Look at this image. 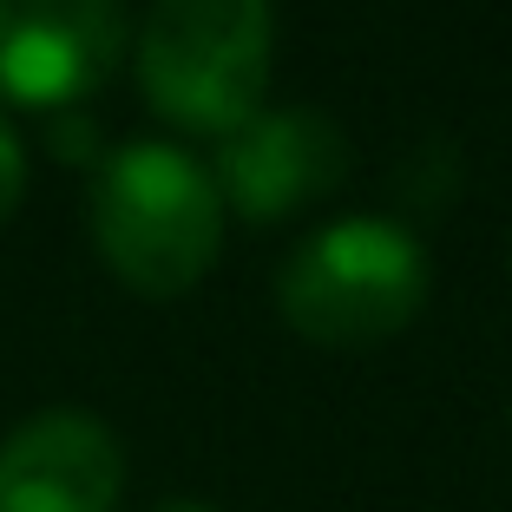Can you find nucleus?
Listing matches in <instances>:
<instances>
[{
	"label": "nucleus",
	"instance_id": "obj_2",
	"mask_svg": "<svg viewBox=\"0 0 512 512\" xmlns=\"http://www.w3.org/2000/svg\"><path fill=\"white\" fill-rule=\"evenodd\" d=\"M427 302V250L394 217H342L302 237L276 270V309L302 342L368 348L401 335Z\"/></svg>",
	"mask_w": 512,
	"mask_h": 512
},
{
	"label": "nucleus",
	"instance_id": "obj_6",
	"mask_svg": "<svg viewBox=\"0 0 512 512\" xmlns=\"http://www.w3.org/2000/svg\"><path fill=\"white\" fill-rule=\"evenodd\" d=\"M125 453L99 414L46 407L0 440V512H119Z\"/></svg>",
	"mask_w": 512,
	"mask_h": 512
},
{
	"label": "nucleus",
	"instance_id": "obj_9",
	"mask_svg": "<svg viewBox=\"0 0 512 512\" xmlns=\"http://www.w3.org/2000/svg\"><path fill=\"white\" fill-rule=\"evenodd\" d=\"M151 512H217V506H204V499H165V506H151Z\"/></svg>",
	"mask_w": 512,
	"mask_h": 512
},
{
	"label": "nucleus",
	"instance_id": "obj_3",
	"mask_svg": "<svg viewBox=\"0 0 512 512\" xmlns=\"http://www.w3.org/2000/svg\"><path fill=\"white\" fill-rule=\"evenodd\" d=\"M270 0H151L138 27V86L171 125L224 138L270 92Z\"/></svg>",
	"mask_w": 512,
	"mask_h": 512
},
{
	"label": "nucleus",
	"instance_id": "obj_8",
	"mask_svg": "<svg viewBox=\"0 0 512 512\" xmlns=\"http://www.w3.org/2000/svg\"><path fill=\"white\" fill-rule=\"evenodd\" d=\"M53 145H60L66 158H86V151H92V125L73 119V112H60V119H53Z\"/></svg>",
	"mask_w": 512,
	"mask_h": 512
},
{
	"label": "nucleus",
	"instance_id": "obj_1",
	"mask_svg": "<svg viewBox=\"0 0 512 512\" xmlns=\"http://www.w3.org/2000/svg\"><path fill=\"white\" fill-rule=\"evenodd\" d=\"M92 237L112 276L138 296L165 302L197 289L224 243V197L211 165L158 138L119 145L92 178Z\"/></svg>",
	"mask_w": 512,
	"mask_h": 512
},
{
	"label": "nucleus",
	"instance_id": "obj_7",
	"mask_svg": "<svg viewBox=\"0 0 512 512\" xmlns=\"http://www.w3.org/2000/svg\"><path fill=\"white\" fill-rule=\"evenodd\" d=\"M20 197H27V151H20L14 125L0 119V224L20 211Z\"/></svg>",
	"mask_w": 512,
	"mask_h": 512
},
{
	"label": "nucleus",
	"instance_id": "obj_5",
	"mask_svg": "<svg viewBox=\"0 0 512 512\" xmlns=\"http://www.w3.org/2000/svg\"><path fill=\"white\" fill-rule=\"evenodd\" d=\"M211 178L224 204H237L250 224H270L348 178V138L322 106H256L217 138Z\"/></svg>",
	"mask_w": 512,
	"mask_h": 512
},
{
	"label": "nucleus",
	"instance_id": "obj_4",
	"mask_svg": "<svg viewBox=\"0 0 512 512\" xmlns=\"http://www.w3.org/2000/svg\"><path fill=\"white\" fill-rule=\"evenodd\" d=\"M125 53V0H0V99L60 112L106 86Z\"/></svg>",
	"mask_w": 512,
	"mask_h": 512
}]
</instances>
